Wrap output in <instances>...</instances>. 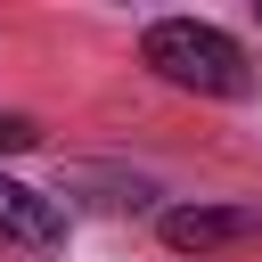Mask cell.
I'll return each mask as SVG.
<instances>
[{
  "label": "cell",
  "instance_id": "3",
  "mask_svg": "<svg viewBox=\"0 0 262 262\" xmlns=\"http://www.w3.org/2000/svg\"><path fill=\"white\" fill-rule=\"evenodd\" d=\"M57 237H66L57 196H41V188H25V180L0 172V246H57Z\"/></svg>",
  "mask_w": 262,
  "mask_h": 262
},
{
  "label": "cell",
  "instance_id": "4",
  "mask_svg": "<svg viewBox=\"0 0 262 262\" xmlns=\"http://www.w3.org/2000/svg\"><path fill=\"white\" fill-rule=\"evenodd\" d=\"M33 139H41V131H33V123H25V115H0V156H25V147H33Z\"/></svg>",
  "mask_w": 262,
  "mask_h": 262
},
{
  "label": "cell",
  "instance_id": "2",
  "mask_svg": "<svg viewBox=\"0 0 262 262\" xmlns=\"http://www.w3.org/2000/svg\"><path fill=\"white\" fill-rule=\"evenodd\" d=\"M237 237H262V213H246V205H172L164 213V246L172 254H221Z\"/></svg>",
  "mask_w": 262,
  "mask_h": 262
},
{
  "label": "cell",
  "instance_id": "1",
  "mask_svg": "<svg viewBox=\"0 0 262 262\" xmlns=\"http://www.w3.org/2000/svg\"><path fill=\"white\" fill-rule=\"evenodd\" d=\"M139 57L172 82V90H196V98H246L254 90V66L246 49L221 33V25H196V16H156Z\"/></svg>",
  "mask_w": 262,
  "mask_h": 262
}]
</instances>
